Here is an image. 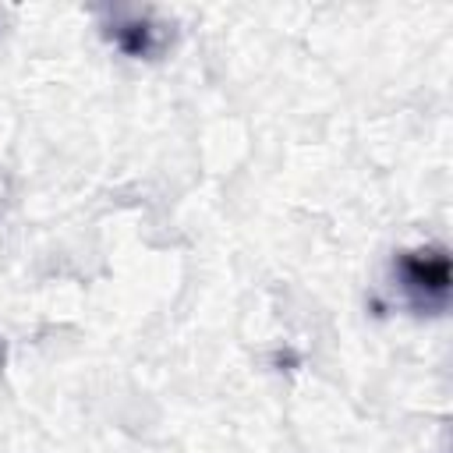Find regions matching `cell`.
<instances>
[{"label":"cell","mask_w":453,"mask_h":453,"mask_svg":"<svg viewBox=\"0 0 453 453\" xmlns=\"http://www.w3.org/2000/svg\"><path fill=\"white\" fill-rule=\"evenodd\" d=\"M106 39L134 60H152L166 46V32L149 14L138 11H113L106 21Z\"/></svg>","instance_id":"2"},{"label":"cell","mask_w":453,"mask_h":453,"mask_svg":"<svg viewBox=\"0 0 453 453\" xmlns=\"http://www.w3.org/2000/svg\"><path fill=\"white\" fill-rule=\"evenodd\" d=\"M396 283L414 311H442L449 304V255L446 248H414L400 251L393 262Z\"/></svg>","instance_id":"1"}]
</instances>
